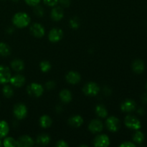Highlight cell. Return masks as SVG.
Returning a JSON list of instances; mask_svg holds the SVG:
<instances>
[{"instance_id": "6da1fadb", "label": "cell", "mask_w": 147, "mask_h": 147, "mask_svg": "<svg viewBox=\"0 0 147 147\" xmlns=\"http://www.w3.org/2000/svg\"><path fill=\"white\" fill-rule=\"evenodd\" d=\"M12 22L18 28H24L30 24V17L25 12L16 13L13 17Z\"/></svg>"}, {"instance_id": "7a4b0ae2", "label": "cell", "mask_w": 147, "mask_h": 147, "mask_svg": "<svg viewBox=\"0 0 147 147\" xmlns=\"http://www.w3.org/2000/svg\"><path fill=\"white\" fill-rule=\"evenodd\" d=\"M83 91L86 96H95L98 94L99 91H100V87L96 83L89 82L85 85L83 88Z\"/></svg>"}, {"instance_id": "3957f363", "label": "cell", "mask_w": 147, "mask_h": 147, "mask_svg": "<svg viewBox=\"0 0 147 147\" xmlns=\"http://www.w3.org/2000/svg\"><path fill=\"white\" fill-rule=\"evenodd\" d=\"M27 91L30 96L38 98L42 95L44 92V88L40 84L37 83H32L28 86Z\"/></svg>"}, {"instance_id": "277c9868", "label": "cell", "mask_w": 147, "mask_h": 147, "mask_svg": "<svg viewBox=\"0 0 147 147\" xmlns=\"http://www.w3.org/2000/svg\"><path fill=\"white\" fill-rule=\"evenodd\" d=\"M124 123L125 125L128 128H129V129H134V130H139L141 128L140 121L137 118L134 116H131V115H129V116H126Z\"/></svg>"}, {"instance_id": "5b68a950", "label": "cell", "mask_w": 147, "mask_h": 147, "mask_svg": "<svg viewBox=\"0 0 147 147\" xmlns=\"http://www.w3.org/2000/svg\"><path fill=\"white\" fill-rule=\"evenodd\" d=\"M13 113H14V116L17 119L21 120V119H24L27 116V109L25 105L23 104V103H17L14 106Z\"/></svg>"}, {"instance_id": "8992f818", "label": "cell", "mask_w": 147, "mask_h": 147, "mask_svg": "<svg viewBox=\"0 0 147 147\" xmlns=\"http://www.w3.org/2000/svg\"><path fill=\"white\" fill-rule=\"evenodd\" d=\"M106 127L110 131L116 132L120 128V121L116 116H111L108 118L106 121Z\"/></svg>"}, {"instance_id": "52a82bcc", "label": "cell", "mask_w": 147, "mask_h": 147, "mask_svg": "<svg viewBox=\"0 0 147 147\" xmlns=\"http://www.w3.org/2000/svg\"><path fill=\"white\" fill-rule=\"evenodd\" d=\"M11 77L9 68L5 65H0V84H6L9 82Z\"/></svg>"}, {"instance_id": "ba28073f", "label": "cell", "mask_w": 147, "mask_h": 147, "mask_svg": "<svg viewBox=\"0 0 147 147\" xmlns=\"http://www.w3.org/2000/svg\"><path fill=\"white\" fill-rule=\"evenodd\" d=\"M93 143L96 147H106L110 145V139L107 135L100 134L95 138Z\"/></svg>"}, {"instance_id": "9c48e42d", "label": "cell", "mask_w": 147, "mask_h": 147, "mask_svg": "<svg viewBox=\"0 0 147 147\" xmlns=\"http://www.w3.org/2000/svg\"><path fill=\"white\" fill-rule=\"evenodd\" d=\"M30 32L35 37L41 38V37H42L45 35V28L41 24L34 23V24H33L30 27Z\"/></svg>"}, {"instance_id": "30bf717a", "label": "cell", "mask_w": 147, "mask_h": 147, "mask_svg": "<svg viewBox=\"0 0 147 147\" xmlns=\"http://www.w3.org/2000/svg\"><path fill=\"white\" fill-rule=\"evenodd\" d=\"M63 36V32L61 29L53 28L49 32L48 39L52 42H57L60 41Z\"/></svg>"}, {"instance_id": "8fae6325", "label": "cell", "mask_w": 147, "mask_h": 147, "mask_svg": "<svg viewBox=\"0 0 147 147\" xmlns=\"http://www.w3.org/2000/svg\"><path fill=\"white\" fill-rule=\"evenodd\" d=\"M34 142L32 138L28 135L22 136L17 139V145L19 147H31L34 145Z\"/></svg>"}, {"instance_id": "7c38bea8", "label": "cell", "mask_w": 147, "mask_h": 147, "mask_svg": "<svg viewBox=\"0 0 147 147\" xmlns=\"http://www.w3.org/2000/svg\"><path fill=\"white\" fill-rule=\"evenodd\" d=\"M88 129L92 133H99V132L102 131V130H103V124L101 121L98 120V119H93L89 123Z\"/></svg>"}, {"instance_id": "4fadbf2b", "label": "cell", "mask_w": 147, "mask_h": 147, "mask_svg": "<svg viewBox=\"0 0 147 147\" xmlns=\"http://www.w3.org/2000/svg\"><path fill=\"white\" fill-rule=\"evenodd\" d=\"M66 80L70 84L76 85L80 81L81 76L78 72L76 71H70L66 75Z\"/></svg>"}, {"instance_id": "5bb4252c", "label": "cell", "mask_w": 147, "mask_h": 147, "mask_svg": "<svg viewBox=\"0 0 147 147\" xmlns=\"http://www.w3.org/2000/svg\"><path fill=\"white\" fill-rule=\"evenodd\" d=\"M9 82L14 87L20 88L25 83V78L22 75L17 74L11 77Z\"/></svg>"}, {"instance_id": "9a60e30c", "label": "cell", "mask_w": 147, "mask_h": 147, "mask_svg": "<svg viewBox=\"0 0 147 147\" xmlns=\"http://www.w3.org/2000/svg\"><path fill=\"white\" fill-rule=\"evenodd\" d=\"M136 107V103L133 100L128 99L124 100L121 105V109L124 112H131L135 110Z\"/></svg>"}, {"instance_id": "2e32d148", "label": "cell", "mask_w": 147, "mask_h": 147, "mask_svg": "<svg viewBox=\"0 0 147 147\" xmlns=\"http://www.w3.org/2000/svg\"><path fill=\"white\" fill-rule=\"evenodd\" d=\"M64 17V11L61 7H55L52 9L51 17L54 21L58 22Z\"/></svg>"}, {"instance_id": "e0dca14e", "label": "cell", "mask_w": 147, "mask_h": 147, "mask_svg": "<svg viewBox=\"0 0 147 147\" xmlns=\"http://www.w3.org/2000/svg\"><path fill=\"white\" fill-rule=\"evenodd\" d=\"M68 123L73 127H80L83 123V119L79 115H76L69 119Z\"/></svg>"}, {"instance_id": "ac0fdd59", "label": "cell", "mask_w": 147, "mask_h": 147, "mask_svg": "<svg viewBox=\"0 0 147 147\" xmlns=\"http://www.w3.org/2000/svg\"><path fill=\"white\" fill-rule=\"evenodd\" d=\"M50 142V137L47 134H41L38 135L36 140V143L40 146H46Z\"/></svg>"}, {"instance_id": "d6986e66", "label": "cell", "mask_w": 147, "mask_h": 147, "mask_svg": "<svg viewBox=\"0 0 147 147\" xmlns=\"http://www.w3.org/2000/svg\"><path fill=\"white\" fill-rule=\"evenodd\" d=\"M132 69L136 73L140 74L144 70V63L142 60H136L132 64Z\"/></svg>"}, {"instance_id": "ffe728a7", "label": "cell", "mask_w": 147, "mask_h": 147, "mask_svg": "<svg viewBox=\"0 0 147 147\" xmlns=\"http://www.w3.org/2000/svg\"><path fill=\"white\" fill-rule=\"evenodd\" d=\"M59 96H60V100L63 103H70L72 100V94L70 90H68L67 89H64V90H61Z\"/></svg>"}, {"instance_id": "44dd1931", "label": "cell", "mask_w": 147, "mask_h": 147, "mask_svg": "<svg viewBox=\"0 0 147 147\" xmlns=\"http://www.w3.org/2000/svg\"><path fill=\"white\" fill-rule=\"evenodd\" d=\"M11 67L14 71L20 72L24 68V63L20 59H15L11 63Z\"/></svg>"}, {"instance_id": "7402d4cb", "label": "cell", "mask_w": 147, "mask_h": 147, "mask_svg": "<svg viewBox=\"0 0 147 147\" xmlns=\"http://www.w3.org/2000/svg\"><path fill=\"white\" fill-rule=\"evenodd\" d=\"M9 131V127L5 121H0V139L6 137Z\"/></svg>"}, {"instance_id": "603a6c76", "label": "cell", "mask_w": 147, "mask_h": 147, "mask_svg": "<svg viewBox=\"0 0 147 147\" xmlns=\"http://www.w3.org/2000/svg\"><path fill=\"white\" fill-rule=\"evenodd\" d=\"M53 123V121H52V119L47 115H43L42 116H41L40 119V126L42 128H48L50 127V126Z\"/></svg>"}, {"instance_id": "cb8c5ba5", "label": "cell", "mask_w": 147, "mask_h": 147, "mask_svg": "<svg viewBox=\"0 0 147 147\" xmlns=\"http://www.w3.org/2000/svg\"><path fill=\"white\" fill-rule=\"evenodd\" d=\"M11 53V48L7 44L4 42H0V55L7 57Z\"/></svg>"}, {"instance_id": "d4e9b609", "label": "cell", "mask_w": 147, "mask_h": 147, "mask_svg": "<svg viewBox=\"0 0 147 147\" xmlns=\"http://www.w3.org/2000/svg\"><path fill=\"white\" fill-rule=\"evenodd\" d=\"M96 113L99 117L106 118L108 116V111L103 105H98L96 107Z\"/></svg>"}, {"instance_id": "484cf974", "label": "cell", "mask_w": 147, "mask_h": 147, "mask_svg": "<svg viewBox=\"0 0 147 147\" xmlns=\"http://www.w3.org/2000/svg\"><path fill=\"white\" fill-rule=\"evenodd\" d=\"M2 93L6 98H11L14 95V90L9 85H5L2 88Z\"/></svg>"}, {"instance_id": "4316f807", "label": "cell", "mask_w": 147, "mask_h": 147, "mask_svg": "<svg viewBox=\"0 0 147 147\" xmlns=\"http://www.w3.org/2000/svg\"><path fill=\"white\" fill-rule=\"evenodd\" d=\"M3 145L5 147H15L17 146V141L12 137L5 138L3 142Z\"/></svg>"}, {"instance_id": "83f0119b", "label": "cell", "mask_w": 147, "mask_h": 147, "mask_svg": "<svg viewBox=\"0 0 147 147\" xmlns=\"http://www.w3.org/2000/svg\"><path fill=\"white\" fill-rule=\"evenodd\" d=\"M133 140L137 144H141L144 140V135L142 132L136 131L133 136Z\"/></svg>"}, {"instance_id": "f1b7e54d", "label": "cell", "mask_w": 147, "mask_h": 147, "mask_svg": "<svg viewBox=\"0 0 147 147\" xmlns=\"http://www.w3.org/2000/svg\"><path fill=\"white\" fill-rule=\"evenodd\" d=\"M40 70L43 72V73H47L49 70L51 69V64L50 62L48 61H42L40 64Z\"/></svg>"}, {"instance_id": "f546056e", "label": "cell", "mask_w": 147, "mask_h": 147, "mask_svg": "<svg viewBox=\"0 0 147 147\" xmlns=\"http://www.w3.org/2000/svg\"><path fill=\"white\" fill-rule=\"evenodd\" d=\"M70 26L73 29H78L80 26V22L77 17H73L70 20Z\"/></svg>"}, {"instance_id": "4dcf8cb0", "label": "cell", "mask_w": 147, "mask_h": 147, "mask_svg": "<svg viewBox=\"0 0 147 147\" xmlns=\"http://www.w3.org/2000/svg\"><path fill=\"white\" fill-rule=\"evenodd\" d=\"M34 13L37 17H42L44 15V9L41 6L37 5L35 6V8L34 9Z\"/></svg>"}, {"instance_id": "1f68e13d", "label": "cell", "mask_w": 147, "mask_h": 147, "mask_svg": "<svg viewBox=\"0 0 147 147\" xmlns=\"http://www.w3.org/2000/svg\"><path fill=\"white\" fill-rule=\"evenodd\" d=\"M43 1L46 5L50 6V7H54L57 4L59 0H43Z\"/></svg>"}, {"instance_id": "d6a6232c", "label": "cell", "mask_w": 147, "mask_h": 147, "mask_svg": "<svg viewBox=\"0 0 147 147\" xmlns=\"http://www.w3.org/2000/svg\"><path fill=\"white\" fill-rule=\"evenodd\" d=\"M24 1L28 5L32 6V7H35V6L38 5L40 0H24Z\"/></svg>"}, {"instance_id": "836d02e7", "label": "cell", "mask_w": 147, "mask_h": 147, "mask_svg": "<svg viewBox=\"0 0 147 147\" xmlns=\"http://www.w3.org/2000/svg\"><path fill=\"white\" fill-rule=\"evenodd\" d=\"M45 86L47 90H53L55 87V83L54 81H52V80L51 81H48L46 83Z\"/></svg>"}, {"instance_id": "e575fe53", "label": "cell", "mask_w": 147, "mask_h": 147, "mask_svg": "<svg viewBox=\"0 0 147 147\" xmlns=\"http://www.w3.org/2000/svg\"><path fill=\"white\" fill-rule=\"evenodd\" d=\"M56 146L57 147H68V144L64 140H60L57 142V144H55Z\"/></svg>"}, {"instance_id": "d590c367", "label": "cell", "mask_w": 147, "mask_h": 147, "mask_svg": "<svg viewBox=\"0 0 147 147\" xmlns=\"http://www.w3.org/2000/svg\"><path fill=\"white\" fill-rule=\"evenodd\" d=\"M59 2L61 4L62 7H67L70 4V0H59Z\"/></svg>"}, {"instance_id": "8d00e7d4", "label": "cell", "mask_w": 147, "mask_h": 147, "mask_svg": "<svg viewBox=\"0 0 147 147\" xmlns=\"http://www.w3.org/2000/svg\"><path fill=\"white\" fill-rule=\"evenodd\" d=\"M121 147H135L134 144L131 143V142H123V143H122L120 145Z\"/></svg>"}, {"instance_id": "74e56055", "label": "cell", "mask_w": 147, "mask_h": 147, "mask_svg": "<svg viewBox=\"0 0 147 147\" xmlns=\"http://www.w3.org/2000/svg\"><path fill=\"white\" fill-rule=\"evenodd\" d=\"M142 101L144 103H147V95H144L143 97H142Z\"/></svg>"}, {"instance_id": "f35d334b", "label": "cell", "mask_w": 147, "mask_h": 147, "mask_svg": "<svg viewBox=\"0 0 147 147\" xmlns=\"http://www.w3.org/2000/svg\"><path fill=\"white\" fill-rule=\"evenodd\" d=\"M138 113H139V114H144V109L141 108V109H139V110H138Z\"/></svg>"}, {"instance_id": "ab89813d", "label": "cell", "mask_w": 147, "mask_h": 147, "mask_svg": "<svg viewBox=\"0 0 147 147\" xmlns=\"http://www.w3.org/2000/svg\"><path fill=\"white\" fill-rule=\"evenodd\" d=\"M1 140H0V146H1Z\"/></svg>"}, {"instance_id": "60d3db41", "label": "cell", "mask_w": 147, "mask_h": 147, "mask_svg": "<svg viewBox=\"0 0 147 147\" xmlns=\"http://www.w3.org/2000/svg\"><path fill=\"white\" fill-rule=\"evenodd\" d=\"M146 88H147V84H146Z\"/></svg>"}]
</instances>
